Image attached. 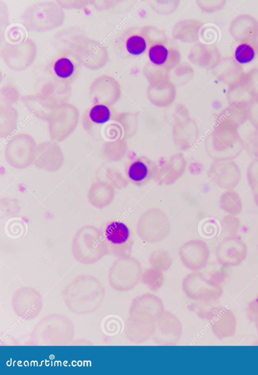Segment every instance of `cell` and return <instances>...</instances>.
I'll list each match as a JSON object with an SVG mask.
<instances>
[{
  "instance_id": "cell-1",
  "label": "cell",
  "mask_w": 258,
  "mask_h": 375,
  "mask_svg": "<svg viewBox=\"0 0 258 375\" xmlns=\"http://www.w3.org/2000/svg\"><path fill=\"white\" fill-rule=\"evenodd\" d=\"M54 41L71 48L78 55L83 67L89 70H99L108 61V53L105 46L80 29H63L57 33Z\"/></svg>"
},
{
  "instance_id": "cell-2",
  "label": "cell",
  "mask_w": 258,
  "mask_h": 375,
  "mask_svg": "<svg viewBox=\"0 0 258 375\" xmlns=\"http://www.w3.org/2000/svg\"><path fill=\"white\" fill-rule=\"evenodd\" d=\"M54 42L56 53L46 66L48 78L41 84L72 92V84L83 68L82 63L76 52L69 46Z\"/></svg>"
},
{
  "instance_id": "cell-3",
  "label": "cell",
  "mask_w": 258,
  "mask_h": 375,
  "mask_svg": "<svg viewBox=\"0 0 258 375\" xmlns=\"http://www.w3.org/2000/svg\"><path fill=\"white\" fill-rule=\"evenodd\" d=\"M164 35L162 30L152 26L131 27L116 37L115 50L121 57L138 58L146 55L151 45Z\"/></svg>"
},
{
  "instance_id": "cell-4",
  "label": "cell",
  "mask_w": 258,
  "mask_h": 375,
  "mask_svg": "<svg viewBox=\"0 0 258 375\" xmlns=\"http://www.w3.org/2000/svg\"><path fill=\"white\" fill-rule=\"evenodd\" d=\"M64 18L62 7L58 2L36 1L25 9L20 19L28 30L43 32L60 26Z\"/></svg>"
},
{
  "instance_id": "cell-5",
  "label": "cell",
  "mask_w": 258,
  "mask_h": 375,
  "mask_svg": "<svg viewBox=\"0 0 258 375\" xmlns=\"http://www.w3.org/2000/svg\"><path fill=\"white\" fill-rule=\"evenodd\" d=\"M147 66L151 69L150 79L167 76L181 61L179 50L171 45L165 35L155 40L146 54Z\"/></svg>"
},
{
  "instance_id": "cell-6",
  "label": "cell",
  "mask_w": 258,
  "mask_h": 375,
  "mask_svg": "<svg viewBox=\"0 0 258 375\" xmlns=\"http://www.w3.org/2000/svg\"><path fill=\"white\" fill-rule=\"evenodd\" d=\"M72 251L80 262H95L107 255L100 229L91 225H84L76 231Z\"/></svg>"
},
{
  "instance_id": "cell-7",
  "label": "cell",
  "mask_w": 258,
  "mask_h": 375,
  "mask_svg": "<svg viewBox=\"0 0 258 375\" xmlns=\"http://www.w3.org/2000/svg\"><path fill=\"white\" fill-rule=\"evenodd\" d=\"M171 223L166 212L155 207H150L139 217L136 224L138 236L148 243H157L168 238Z\"/></svg>"
},
{
  "instance_id": "cell-8",
  "label": "cell",
  "mask_w": 258,
  "mask_h": 375,
  "mask_svg": "<svg viewBox=\"0 0 258 375\" xmlns=\"http://www.w3.org/2000/svg\"><path fill=\"white\" fill-rule=\"evenodd\" d=\"M100 229L107 255L118 258L131 254L134 245L133 233L124 221L111 219Z\"/></svg>"
},
{
  "instance_id": "cell-9",
  "label": "cell",
  "mask_w": 258,
  "mask_h": 375,
  "mask_svg": "<svg viewBox=\"0 0 258 375\" xmlns=\"http://www.w3.org/2000/svg\"><path fill=\"white\" fill-rule=\"evenodd\" d=\"M79 120L80 112L74 104L67 102L56 106L46 121L51 139L58 143L67 139Z\"/></svg>"
},
{
  "instance_id": "cell-10",
  "label": "cell",
  "mask_w": 258,
  "mask_h": 375,
  "mask_svg": "<svg viewBox=\"0 0 258 375\" xmlns=\"http://www.w3.org/2000/svg\"><path fill=\"white\" fill-rule=\"evenodd\" d=\"M142 273L140 261L130 254L118 257L112 263L109 271V281L116 290L127 292L138 284Z\"/></svg>"
},
{
  "instance_id": "cell-11",
  "label": "cell",
  "mask_w": 258,
  "mask_h": 375,
  "mask_svg": "<svg viewBox=\"0 0 258 375\" xmlns=\"http://www.w3.org/2000/svg\"><path fill=\"white\" fill-rule=\"evenodd\" d=\"M34 138L26 133L12 136L6 144L4 157L7 163L17 169H24L33 164L37 146Z\"/></svg>"
},
{
  "instance_id": "cell-12",
  "label": "cell",
  "mask_w": 258,
  "mask_h": 375,
  "mask_svg": "<svg viewBox=\"0 0 258 375\" xmlns=\"http://www.w3.org/2000/svg\"><path fill=\"white\" fill-rule=\"evenodd\" d=\"M162 299L155 294L144 293L134 299L128 311L127 321L140 325L154 327L164 312Z\"/></svg>"
},
{
  "instance_id": "cell-13",
  "label": "cell",
  "mask_w": 258,
  "mask_h": 375,
  "mask_svg": "<svg viewBox=\"0 0 258 375\" xmlns=\"http://www.w3.org/2000/svg\"><path fill=\"white\" fill-rule=\"evenodd\" d=\"M240 129L216 123L211 135L212 146L216 158L235 159L243 150L240 138Z\"/></svg>"
},
{
  "instance_id": "cell-14",
  "label": "cell",
  "mask_w": 258,
  "mask_h": 375,
  "mask_svg": "<svg viewBox=\"0 0 258 375\" xmlns=\"http://www.w3.org/2000/svg\"><path fill=\"white\" fill-rule=\"evenodd\" d=\"M177 252L181 262L192 271H201L205 268L210 256L208 244L200 238L184 242L178 247Z\"/></svg>"
},
{
  "instance_id": "cell-15",
  "label": "cell",
  "mask_w": 258,
  "mask_h": 375,
  "mask_svg": "<svg viewBox=\"0 0 258 375\" xmlns=\"http://www.w3.org/2000/svg\"><path fill=\"white\" fill-rule=\"evenodd\" d=\"M209 179L225 190L234 189L239 182L240 169L235 159L216 158L208 172Z\"/></svg>"
},
{
  "instance_id": "cell-16",
  "label": "cell",
  "mask_w": 258,
  "mask_h": 375,
  "mask_svg": "<svg viewBox=\"0 0 258 375\" xmlns=\"http://www.w3.org/2000/svg\"><path fill=\"white\" fill-rule=\"evenodd\" d=\"M64 155L61 147L53 140H46L37 145L33 165L38 169L54 172L62 168Z\"/></svg>"
},
{
  "instance_id": "cell-17",
  "label": "cell",
  "mask_w": 258,
  "mask_h": 375,
  "mask_svg": "<svg viewBox=\"0 0 258 375\" xmlns=\"http://www.w3.org/2000/svg\"><path fill=\"white\" fill-rule=\"evenodd\" d=\"M118 82L108 75L95 78L88 88V97L92 104H104L112 106L120 95Z\"/></svg>"
},
{
  "instance_id": "cell-18",
  "label": "cell",
  "mask_w": 258,
  "mask_h": 375,
  "mask_svg": "<svg viewBox=\"0 0 258 375\" xmlns=\"http://www.w3.org/2000/svg\"><path fill=\"white\" fill-rule=\"evenodd\" d=\"M181 334L179 319L172 313L164 311L155 323L151 339L158 344L173 345L179 341Z\"/></svg>"
},
{
  "instance_id": "cell-19",
  "label": "cell",
  "mask_w": 258,
  "mask_h": 375,
  "mask_svg": "<svg viewBox=\"0 0 258 375\" xmlns=\"http://www.w3.org/2000/svg\"><path fill=\"white\" fill-rule=\"evenodd\" d=\"M215 253L219 261L223 264H236L245 258L247 247L238 236H227L217 245Z\"/></svg>"
},
{
  "instance_id": "cell-20",
  "label": "cell",
  "mask_w": 258,
  "mask_h": 375,
  "mask_svg": "<svg viewBox=\"0 0 258 375\" xmlns=\"http://www.w3.org/2000/svg\"><path fill=\"white\" fill-rule=\"evenodd\" d=\"M115 116L112 106L92 104L83 114L82 125L89 134H94L97 129L113 120Z\"/></svg>"
},
{
  "instance_id": "cell-21",
  "label": "cell",
  "mask_w": 258,
  "mask_h": 375,
  "mask_svg": "<svg viewBox=\"0 0 258 375\" xmlns=\"http://www.w3.org/2000/svg\"><path fill=\"white\" fill-rule=\"evenodd\" d=\"M156 168L152 161L146 157H138L132 160L125 168V176L134 185L143 186L153 179Z\"/></svg>"
},
{
  "instance_id": "cell-22",
  "label": "cell",
  "mask_w": 258,
  "mask_h": 375,
  "mask_svg": "<svg viewBox=\"0 0 258 375\" xmlns=\"http://www.w3.org/2000/svg\"><path fill=\"white\" fill-rule=\"evenodd\" d=\"M115 188L107 180H97L90 185L87 192L89 202L97 208L109 205L115 197Z\"/></svg>"
},
{
  "instance_id": "cell-23",
  "label": "cell",
  "mask_w": 258,
  "mask_h": 375,
  "mask_svg": "<svg viewBox=\"0 0 258 375\" xmlns=\"http://www.w3.org/2000/svg\"><path fill=\"white\" fill-rule=\"evenodd\" d=\"M22 101L31 115L45 121L57 105L38 91L23 97Z\"/></svg>"
},
{
  "instance_id": "cell-24",
  "label": "cell",
  "mask_w": 258,
  "mask_h": 375,
  "mask_svg": "<svg viewBox=\"0 0 258 375\" xmlns=\"http://www.w3.org/2000/svg\"><path fill=\"white\" fill-rule=\"evenodd\" d=\"M19 121L17 109L14 106L1 105L0 137H7L16 130Z\"/></svg>"
},
{
  "instance_id": "cell-25",
  "label": "cell",
  "mask_w": 258,
  "mask_h": 375,
  "mask_svg": "<svg viewBox=\"0 0 258 375\" xmlns=\"http://www.w3.org/2000/svg\"><path fill=\"white\" fill-rule=\"evenodd\" d=\"M219 207L227 214L237 216L242 210V200L234 189L225 190L220 196Z\"/></svg>"
},
{
  "instance_id": "cell-26",
  "label": "cell",
  "mask_w": 258,
  "mask_h": 375,
  "mask_svg": "<svg viewBox=\"0 0 258 375\" xmlns=\"http://www.w3.org/2000/svg\"><path fill=\"white\" fill-rule=\"evenodd\" d=\"M258 54V43L254 40L243 39L236 46L234 59L239 64L244 65L252 62Z\"/></svg>"
},
{
  "instance_id": "cell-27",
  "label": "cell",
  "mask_w": 258,
  "mask_h": 375,
  "mask_svg": "<svg viewBox=\"0 0 258 375\" xmlns=\"http://www.w3.org/2000/svg\"><path fill=\"white\" fill-rule=\"evenodd\" d=\"M239 132L243 150L252 159H258V129L250 125Z\"/></svg>"
},
{
  "instance_id": "cell-28",
  "label": "cell",
  "mask_w": 258,
  "mask_h": 375,
  "mask_svg": "<svg viewBox=\"0 0 258 375\" xmlns=\"http://www.w3.org/2000/svg\"><path fill=\"white\" fill-rule=\"evenodd\" d=\"M148 261L150 266L165 273L172 264V258L167 250L158 249L150 253Z\"/></svg>"
},
{
  "instance_id": "cell-29",
  "label": "cell",
  "mask_w": 258,
  "mask_h": 375,
  "mask_svg": "<svg viewBox=\"0 0 258 375\" xmlns=\"http://www.w3.org/2000/svg\"><path fill=\"white\" fill-rule=\"evenodd\" d=\"M164 273L149 265L143 271L141 279L148 288L152 291L160 289L165 282Z\"/></svg>"
},
{
  "instance_id": "cell-30",
  "label": "cell",
  "mask_w": 258,
  "mask_h": 375,
  "mask_svg": "<svg viewBox=\"0 0 258 375\" xmlns=\"http://www.w3.org/2000/svg\"><path fill=\"white\" fill-rule=\"evenodd\" d=\"M222 230L225 237L238 236L241 222L237 216L227 214L221 220Z\"/></svg>"
},
{
  "instance_id": "cell-31",
  "label": "cell",
  "mask_w": 258,
  "mask_h": 375,
  "mask_svg": "<svg viewBox=\"0 0 258 375\" xmlns=\"http://www.w3.org/2000/svg\"><path fill=\"white\" fill-rule=\"evenodd\" d=\"M2 105L14 106L20 100V94L17 88L12 84H6L1 89Z\"/></svg>"
},
{
  "instance_id": "cell-32",
  "label": "cell",
  "mask_w": 258,
  "mask_h": 375,
  "mask_svg": "<svg viewBox=\"0 0 258 375\" xmlns=\"http://www.w3.org/2000/svg\"><path fill=\"white\" fill-rule=\"evenodd\" d=\"M246 178L251 191L253 193H258V159H253L248 165Z\"/></svg>"
},
{
  "instance_id": "cell-33",
  "label": "cell",
  "mask_w": 258,
  "mask_h": 375,
  "mask_svg": "<svg viewBox=\"0 0 258 375\" xmlns=\"http://www.w3.org/2000/svg\"><path fill=\"white\" fill-rule=\"evenodd\" d=\"M107 180L112 184L114 188L117 189H125L128 184L126 177H124L118 172L112 170H107L106 173Z\"/></svg>"
},
{
  "instance_id": "cell-34",
  "label": "cell",
  "mask_w": 258,
  "mask_h": 375,
  "mask_svg": "<svg viewBox=\"0 0 258 375\" xmlns=\"http://www.w3.org/2000/svg\"><path fill=\"white\" fill-rule=\"evenodd\" d=\"M255 99V103L251 101L248 106L247 118L250 125L258 129V98Z\"/></svg>"
},
{
  "instance_id": "cell-35",
  "label": "cell",
  "mask_w": 258,
  "mask_h": 375,
  "mask_svg": "<svg viewBox=\"0 0 258 375\" xmlns=\"http://www.w3.org/2000/svg\"><path fill=\"white\" fill-rule=\"evenodd\" d=\"M253 194H254V200L256 205L258 206V193H253Z\"/></svg>"
}]
</instances>
